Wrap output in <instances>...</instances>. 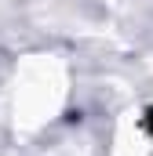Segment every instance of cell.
I'll return each instance as SVG.
<instances>
[{"mask_svg":"<svg viewBox=\"0 0 153 156\" xmlns=\"http://www.w3.org/2000/svg\"><path fill=\"white\" fill-rule=\"evenodd\" d=\"M150 131H153V109H150Z\"/></svg>","mask_w":153,"mask_h":156,"instance_id":"obj_1","label":"cell"}]
</instances>
